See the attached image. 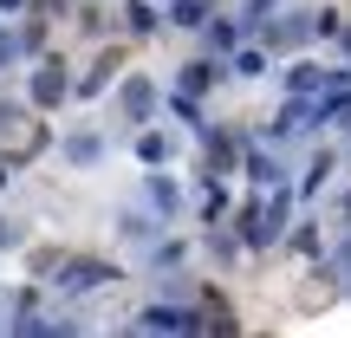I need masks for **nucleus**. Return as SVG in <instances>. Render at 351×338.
Masks as SVG:
<instances>
[{
    "label": "nucleus",
    "instance_id": "obj_4",
    "mask_svg": "<svg viewBox=\"0 0 351 338\" xmlns=\"http://www.w3.org/2000/svg\"><path fill=\"white\" fill-rule=\"evenodd\" d=\"M150 104H156L150 78H130V85H124V111H130V117H150Z\"/></svg>",
    "mask_w": 351,
    "mask_h": 338
},
{
    "label": "nucleus",
    "instance_id": "obj_10",
    "mask_svg": "<svg viewBox=\"0 0 351 338\" xmlns=\"http://www.w3.org/2000/svg\"><path fill=\"white\" fill-rule=\"evenodd\" d=\"M150 208H176V182H169V176H156V182H150Z\"/></svg>",
    "mask_w": 351,
    "mask_h": 338
},
{
    "label": "nucleus",
    "instance_id": "obj_5",
    "mask_svg": "<svg viewBox=\"0 0 351 338\" xmlns=\"http://www.w3.org/2000/svg\"><path fill=\"white\" fill-rule=\"evenodd\" d=\"M124 20H130V33H137V39H150V33H156V7H143V0H130Z\"/></svg>",
    "mask_w": 351,
    "mask_h": 338
},
{
    "label": "nucleus",
    "instance_id": "obj_8",
    "mask_svg": "<svg viewBox=\"0 0 351 338\" xmlns=\"http://www.w3.org/2000/svg\"><path fill=\"white\" fill-rule=\"evenodd\" d=\"M65 156H72V163H91V156H98V137H91V130H78V137L65 143Z\"/></svg>",
    "mask_w": 351,
    "mask_h": 338
},
{
    "label": "nucleus",
    "instance_id": "obj_7",
    "mask_svg": "<svg viewBox=\"0 0 351 338\" xmlns=\"http://www.w3.org/2000/svg\"><path fill=\"white\" fill-rule=\"evenodd\" d=\"M169 20H176V26H202V20H208V0H176Z\"/></svg>",
    "mask_w": 351,
    "mask_h": 338
},
{
    "label": "nucleus",
    "instance_id": "obj_13",
    "mask_svg": "<svg viewBox=\"0 0 351 338\" xmlns=\"http://www.w3.org/2000/svg\"><path fill=\"white\" fill-rule=\"evenodd\" d=\"M13 7H20V0H0V13H13Z\"/></svg>",
    "mask_w": 351,
    "mask_h": 338
},
{
    "label": "nucleus",
    "instance_id": "obj_11",
    "mask_svg": "<svg viewBox=\"0 0 351 338\" xmlns=\"http://www.w3.org/2000/svg\"><path fill=\"white\" fill-rule=\"evenodd\" d=\"M137 150H143V163H163V156H169V137H143Z\"/></svg>",
    "mask_w": 351,
    "mask_h": 338
},
{
    "label": "nucleus",
    "instance_id": "obj_9",
    "mask_svg": "<svg viewBox=\"0 0 351 338\" xmlns=\"http://www.w3.org/2000/svg\"><path fill=\"white\" fill-rule=\"evenodd\" d=\"M234 39H241V26H234V20H215V26H208V46H215V52H228Z\"/></svg>",
    "mask_w": 351,
    "mask_h": 338
},
{
    "label": "nucleus",
    "instance_id": "obj_6",
    "mask_svg": "<svg viewBox=\"0 0 351 338\" xmlns=\"http://www.w3.org/2000/svg\"><path fill=\"white\" fill-rule=\"evenodd\" d=\"M208 78H215V65H208V59H195V65L182 72V98H202V91H208Z\"/></svg>",
    "mask_w": 351,
    "mask_h": 338
},
{
    "label": "nucleus",
    "instance_id": "obj_3",
    "mask_svg": "<svg viewBox=\"0 0 351 338\" xmlns=\"http://www.w3.org/2000/svg\"><path fill=\"white\" fill-rule=\"evenodd\" d=\"M65 98V65H39L33 78V104H59Z\"/></svg>",
    "mask_w": 351,
    "mask_h": 338
},
{
    "label": "nucleus",
    "instance_id": "obj_12",
    "mask_svg": "<svg viewBox=\"0 0 351 338\" xmlns=\"http://www.w3.org/2000/svg\"><path fill=\"white\" fill-rule=\"evenodd\" d=\"M7 241H13V228H0V248H7Z\"/></svg>",
    "mask_w": 351,
    "mask_h": 338
},
{
    "label": "nucleus",
    "instance_id": "obj_2",
    "mask_svg": "<svg viewBox=\"0 0 351 338\" xmlns=\"http://www.w3.org/2000/svg\"><path fill=\"white\" fill-rule=\"evenodd\" d=\"M202 319L182 313V306H150V313H137V332H195Z\"/></svg>",
    "mask_w": 351,
    "mask_h": 338
},
{
    "label": "nucleus",
    "instance_id": "obj_1",
    "mask_svg": "<svg viewBox=\"0 0 351 338\" xmlns=\"http://www.w3.org/2000/svg\"><path fill=\"white\" fill-rule=\"evenodd\" d=\"M104 280H117V267H104V261H72L59 274V293H85V287H104Z\"/></svg>",
    "mask_w": 351,
    "mask_h": 338
}]
</instances>
